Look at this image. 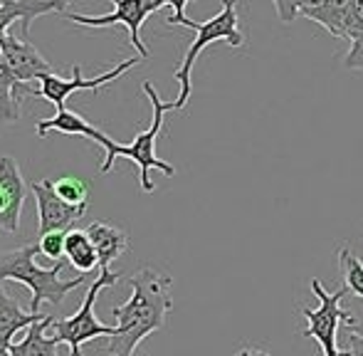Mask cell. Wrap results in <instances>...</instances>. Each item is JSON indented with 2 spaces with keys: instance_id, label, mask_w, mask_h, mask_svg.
Wrapping results in <instances>:
<instances>
[{
  "instance_id": "obj_1",
  "label": "cell",
  "mask_w": 363,
  "mask_h": 356,
  "mask_svg": "<svg viewBox=\"0 0 363 356\" xmlns=\"http://www.w3.org/2000/svg\"><path fill=\"white\" fill-rule=\"evenodd\" d=\"M129 284L131 297L124 304L111 307L119 327V334L109 337V344L104 347V352L111 356H134L146 337L166 327V319L173 309L171 274L141 267L129 277Z\"/></svg>"
},
{
  "instance_id": "obj_2",
  "label": "cell",
  "mask_w": 363,
  "mask_h": 356,
  "mask_svg": "<svg viewBox=\"0 0 363 356\" xmlns=\"http://www.w3.org/2000/svg\"><path fill=\"white\" fill-rule=\"evenodd\" d=\"M40 247L28 243L23 247H15V250H8L0 255V279H13V282H20L25 287H30L33 292V299H30V312L40 314V307L43 302L52 304V307H60L65 302L72 289H77L79 284H84V272H79L72 279H62L60 272L65 269L67 262L57 260L52 267H40L35 262Z\"/></svg>"
},
{
  "instance_id": "obj_3",
  "label": "cell",
  "mask_w": 363,
  "mask_h": 356,
  "mask_svg": "<svg viewBox=\"0 0 363 356\" xmlns=\"http://www.w3.org/2000/svg\"><path fill=\"white\" fill-rule=\"evenodd\" d=\"M144 94L148 96L151 101V109H153V119H151V126L146 131L134 136L131 144H119V141L111 139L104 149V161H101V174H109L114 169V161L116 159H129L139 166V181H141V188L144 193H153L156 186L151 181V171L158 169L161 174L166 176H176V169H173L168 161L158 159L156 156V139L163 129V116L166 111H176V101H163L158 96L156 87L151 82H144Z\"/></svg>"
},
{
  "instance_id": "obj_4",
  "label": "cell",
  "mask_w": 363,
  "mask_h": 356,
  "mask_svg": "<svg viewBox=\"0 0 363 356\" xmlns=\"http://www.w3.org/2000/svg\"><path fill=\"white\" fill-rule=\"evenodd\" d=\"M238 5H235V0H223V10H220L218 15H213L211 20H206V23H196V20H188L186 28L196 30V40H193V45L186 50V55H183V62L181 67L176 69V74L173 77L178 79V84H181V91H178V99H176V109H183V106L188 104V99H191V72H193V65H196L198 55L203 52L206 48H211L213 43H228L233 45V48H242L247 40H245V35L238 30Z\"/></svg>"
},
{
  "instance_id": "obj_5",
  "label": "cell",
  "mask_w": 363,
  "mask_h": 356,
  "mask_svg": "<svg viewBox=\"0 0 363 356\" xmlns=\"http://www.w3.org/2000/svg\"><path fill=\"white\" fill-rule=\"evenodd\" d=\"M121 277H124L121 272H111L109 267H101L99 277L86 289L84 302H82V307L77 309L72 317H65V319L52 317V322H50V327H48V334L50 337H57L62 344H67L69 356H82V344L84 342H91V339H96V337H116V334H119L116 324L109 327V324L99 322V317H96V312H94V304L101 289L119 284Z\"/></svg>"
},
{
  "instance_id": "obj_6",
  "label": "cell",
  "mask_w": 363,
  "mask_h": 356,
  "mask_svg": "<svg viewBox=\"0 0 363 356\" xmlns=\"http://www.w3.org/2000/svg\"><path fill=\"white\" fill-rule=\"evenodd\" d=\"M309 287L314 292V297L319 299V307L299 309L301 317L306 319V327L301 334L316 339L324 356H334L339 352V327H344L346 317L351 314L349 309H341V302L349 294V289H346V284H339L334 292H329L319 279H311Z\"/></svg>"
},
{
  "instance_id": "obj_7",
  "label": "cell",
  "mask_w": 363,
  "mask_h": 356,
  "mask_svg": "<svg viewBox=\"0 0 363 356\" xmlns=\"http://www.w3.org/2000/svg\"><path fill=\"white\" fill-rule=\"evenodd\" d=\"M114 3V13L99 15H79V13H65V18L72 20L74 25H84V28H111V25H124L129 30V43L144 60H148V48L141 40V28H144L146 18L156 13L158 5L156 0H111Z\"/></svg>"
},
{
  "instance_id": "obj_8",
  "label": "cell",
  "mask_w": 363,
  "mask_h": 356,
  "mask_svg": "<svg viewBox=\"0 0 363 356\" xmlns=\"http://www.w3.org/2000/svg\"><path fill=\"white\" fill-rule=\"evenodd\" d=\"M146 62L141 55H136V57H129L124 60L121 65H116L114 69H109V72L104 74H96V77H82V69L72 67V77H60V74L50 72L45 74V77H40V89L38 94L43 96L45 101H50V104H55L57 109H62L65 101L69 99V94H74V91H82V89H89V91H99L104 84L114 82V79H119L124 72H129L131 67H136V65Z\"/></svg>"
},
{
  "instance_id": "obj_9",
  "label": "cell",
  "mask_w": 363,
  "mask_h": 356,
  "mask_svg": "<svg viewBox=\"0 0 363 356\" xmlns=\"http://www.w3.org/2000/svg\"><path fill=\"white\" fill-rule=\"evenodd\" d=\"M30 191L38 203V235H48L55 230H69L82 216H84L86 206H74L67 203L57 191H55V181L45 178V181L30 183Z\"/></svg>"
},
{
  "instance_id": "obj_10",
  "label": "cell",
  "mask_w": 363,
  "mask_h": 356,
  "mask_svg": "<svg viewBox=\"0 0 363 356\" xmlns=\"http://www.w3.org/2000/svg\"><path fill=\"white\" fill-rule=\"evenodd\" d=\"M0 50L5 57V69L15 77V82L30 84L52 72V65L43 57L38 48L28 38H13L8 33H0Z\"/></svg>"
},
{
  "instance_id": "obj_11",
  "label": "cell",
  "mask_w": 363,
  "mask_h": 356,
  "mask_svg": "<svg viewBox=\"0 0 363 356\" xmlns=\"http://www.w3.org/2000/svg\"><path fill=\"white\" fill-rule=\"evenodd\" d=\"M25 206V181L13 156H0V230L20 233V216Z\"/></svg>"
},
{
  "instance_id": "obj_12",
  "label": "cell",
  "mask_w": 363,
  "mask_h": 356,
  "mask_svg": "<svg viewBox=\"0 0 363 356\" xmlns=\"http://www.w3.org/2000/svg\"><path fill=\"white\" fill-rule=\"evenodd\" d=\"M50 131H60V134H77V136H86L89 141H96V144L101 146V149H106V144H109V136L104 134L101 129H96L94 124H89V121L84 119L82 114H77V111L67 109V106H62V109H57V114L52 116V119H43L38 121V136H48Z\"/></svg>"
},
{
  "instance_id": "obj_13",
  "label": "cell",
  "mask_w": 363,
  "mask_h": 356,
  "mask_svg": "<svg viewBox=\"0 0 363 356\" xmlns=\"http://www.w3.org/2000/svg\"><path fill=\"white\" fill-rule=\"evenodd\" d=\"M48 13H57L55 0H0V33H8L10 25L20 20L23 38H28L33 20Z\"/></svg>"
},
{
  "instance_id": "obj_14",
  "label": "cell",
  "mask_w": 363,
  "mask_h": 356,
  "mask_svg": "<svg viewBox=\"0 0 363 356\" xmlns=\"http://www.w3.org/2000/svg\"><path fill=\"white\" fill-rule=\"evenodd\" d=\"M89 233L91 243L96 247V255H99V269L109 267L114 260H119L126 250H129V235H126L121 228L109 226V223L94 221L84 228Z\"/></svg>"
},
{
  "instance_id": "obj_15",
  "label": "cell",
  "mask_w": 363,
  "mask_h": 356,
  "mask_svg": "<svg viewBox=\"0 0 363 356\" xmlns=\"http://www.w3.org/2000/svg\"><path fill=\"white\" fill-rule=\"evenodd\" d=\"M351 5H354V0H321L314 8H301L299 15L319 23L331 38L346 40V23H349Z\"/></svg>"
},
{
  "instance_id": "obj_16",
  "label": "cell",
  "mask_w": 363,
  "mask_h": 356,
  "mask_svg": "<svg viewBox=\"0 0 363 356\" xmlns=\"http://www.w3.org/2000/svg\"><path fill=\"white\" fill-rule=\"evenodd\" d=\"M40 317H43V314L23 312L20 304L15 302L8 294V289L3 287V279H0V349H10L15 334L28 329L30 324H35Z\"/></svg>"
},
{
  "instance_id": "obj_17",
  "label": "cell",
  "mask_w": 363,
  "mask_h": 356,
  "mask_svg": "<svg viewBox=\"0 0 363 356\" xmlns=\"http://www.w3.org/2000/svg\"><path fill=\"white\" fill-rule=\"evenodd\" d=\"M52 322L50 314H43L35 324L28 327V334H25L23 342H13L10 344V356H57V347L60 342L57 337H50L48 327Z\"/></svg>"
},
{
  "instance_id": "obj_18",
  "label": "cell",
  "mask_w": 363,
  "mask_h": 356,
  "mask_svg": "<svg viewBox=\"0 0 363 356\" xmlns=\"http://www.w3.org/2000/svg\"><path fill=\"white\" fill-rule=\"evenodd\" d=\"M65 257L74 269L79 272H91L94 267H99V255L96 247L91 243L89 233L86 230H67V245H65Z\"/></svg>"
},
{
  "instance_id": "obj_19",
  "label": "cell",
  "mask_w": 363,
  "mask_h": 356,
  "mask_svg": "<svg viewBox=\"0 0 363 356\" xmlns=\"http://www.w3.org/2000/svg\"><path fill=\"white\" fill-rule=\"evenodd\" d=\"M25 94H33L30 84L15 82L13 74L0 69V126L20 119V96Z\"/></svg>"
},
{
  "instance_id": "obj_20",
  "label": "cell",
  "mask_w": 363,
  "mask_h": 356,
  "mask_svg": "<svg viewBox=\"0 0 363 356\" xmlns=\"http://www.w3.org/2000/svg\"><path fill=\"white\" fill-rule=\"evenodd\" d=\"M339 265H341V274H344L346 289L363 299V260L356 257V252L349 245H344L339 250Z\"/></svg>"
},
{
  "instance_id": "obj_21",
  "label": "cell",
  "mask_w": 363,
  "mask_h": 356,
  "mask_svg": "<svg viewBox=\"0 0 363 356\" xmlns=\"http://www.w3.org/2000/svg\"><path fill=\"white\" fill-rule=\"evenodd\" d=\"M55 191H57L67 203H74V206H86V198H89V188H86V183L77 176L57 178V181H55Z\"/></svg>"
},
{
  "instance_id": "obj_22",
  "label": "cell",
  "mask_w": 363,
  "mask_h": 356,
  "mask_svg": "<svg viewBox=\"0 0 363 356\" xmlns=\"http://www.w3.org/2000/svg\"><path fill=\"white\" fill-rule=\"evenodd\" d=\"M65 245H67V230H55V233H48V235H40V252L50 260H62L65 257Z\"/></svg>"
},
{
  "instance_id": "obj_23",
  "label": "cell",
  "mask_w": 363,
  "mask_h": 356,
  "mask_svg": "<svg viewBox=\"0 0 363 356\" xmlns=\"http://www.w3.org/2000/svg\"><path fill=\"white\" fill-rule=\"evenodd\" d=\"M188 3H193V0H156L158 10H161L163 5H171L173 8V15L166 20L168 25H186L188 23V18H186V5Z\"/></svg>"
},
{
  "instance_id": "obj_24",
  "label": "cell",
  "mask_w": 363,
  "mask_h": 356,
  "mask_svg": "<svg viewBox=\"0 0 363 356\" xmlns=\"http://www.w3.org/2000/svg\"><path fill=\"white\" fill-rule=\"evenodd\" d=\"M346 69H363V33L356 40H351V50L344 57Z\"/></svg>"
},
{
  "instance_id": "obj_25",
  "label": "cell",
  "mask_w": 363,
  "mask_h": 356,
  "mask_svg": "<svg viewBox=\"0 0 363 356\" xmlns=\"http://www.w3.org/2000/svg\"><path fill=\"white\" fill-rule=\"evenodd\" d=\"M274 8H277V15L282 23H294L296 15H299V3L296 0H272Z\"/></svg>"
},
{
  "instance_id": "obj_26",
  "label": "cell",
  "mask_w": 363,
  "mask_h": 356,
  "mask_svg": "<svg viewBox=\"0 0 363 356\" xmlns=\"http://www.w3.org/2000/svg\"><path fill=\"white\" fill-rule=\"evenodd\" d=\"M344 329L349 334H359V337H363V312L361 314L351 312L349 317H346V322H344Z\"/></svg>"
},
{
  "instance_id": "obj_27",
  "label": "cell",
  "mask_w": 363,
  "mask_h": 356,
  "mask_svg": "<svg viewBox=\"0 0 363 356\" xmlns=\"http://www.w3.org/2000/svg\"><path fill=\"white\" fill-rule=\"evenodd\" d=\"M349 349H351V356H363V337H359V334H351Z\"/></svg>"
},
{
  "instance_id": "obj_28",
  "label": "cell",
  "mask_w": 363,
  "mask_h": 356,
  "mask_svg": "<svg viewBox=\"0 0 363 356\" xmlns=\"http://www.w3.org/2000/svg\"><path fill=\"white\" fill-rule=\"evenodd\" d=\"M235 356H272L269 352H262V349H252V347H247V349H240Z\"/></svg>"
},
{
  "instance_id": "obj_29",
  "label": "cell",
  "mask_w": 363,
  "mask_h": 356,
  "mask_svg": "<svg viewBox=\"0 0 363 356\" xmlns=\"http://www.w3.org/2000/svg\"><path fill=\"white\" fill-rule=\"evenodd\" d=\"M296 3H299V10H301V8H314V5H319L321 0H296Z\"/></svg>"
},
{
  "instance_id": "obj_30",
  "label": "cell",
  "mask_w": 363,
  "mask_h": 356,
  "mask_svg": "<svg viewBox=\"0 0 363 356\" xmlns=\"http://www.w3.org/2000/svg\"><path fill=\"white\" fill-rule=\"evenodd\" d=\"M55 3H57V13L65 15V10H67V5L72 3V0H55Z\"/></svg>"
},
{
  "instance_id": "obj_31",
  "label": "cell",
  "mask_w": 363,
  "mask_h": 356,
  "mask_svg": "<svg viewBox=\"0 0 363 356\" xmlns=\"http://www.w3.org/2000/svg\"><path fill=\"white\" fill-rule=\"evenodd\" d=\"M334 356H351V349H344V352H341V349H339V352H336Z\"/></svg>"
},
{
  "instance_id": "obj_32",
  "label": "cell",
  "mask_w": 363,
  "mask_h": 356,
  "mask_svg": "<svg viewBox=\"0 0 363 356\" xmlns=\"http://www.w3.org/2000/svg\"><path fill=\"white\" fill-rule=\"evenodd\" d=\"M0 356H10V352L8 349H0Z\"/></svg>"
}]
</instances>
